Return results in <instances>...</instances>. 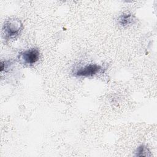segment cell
<instances>
[{
	"mask_svg": "<svg viewBox=\"0 0 157 157\" xmlns=\"http://www.w3.org/2000/svg\"><path fill=\"white\" fill-rule=\"evenodd\" d=\"M39 56L40 52L38 49L31 48L21 53L19 55V58L23 63L32 65L39 60Z\"/></svg>",
	"mask_w": 157,
	"mask_h": 157,
	"instance_id": "2",
	"label": "cell"
},
{
	"mask_svg": "<svg viewBox=\"0 0 157 157\" xmlns=\"http://www.w3.org/2000/svg\"><path fill=\"white\" fill-rule=\"evenodd\" d=\"M136 153V156H149V153L150 151L148 149V148L144 145H141L139 147H138L135 151Z\"/></svg>",
	"mask_w": 157,
	"mask_h": 157,
	"instance_id": "5",
	"label": "cell"
},
{
	"mask_svg": "<svg viewBox=\"0 0 157 157\" xmlns=\"http://www.w3.org/2000/svg\"><path fill=\"white\" fill-rule=\"evenodd\" d=\"M23 25L20 20L15 18L9 19L4 23L3 31L6 39H11L15 37L20 33Z\"/></svg>",
	"mask_w": 157,
	"mask_h": 157,
	"instance_id": "1",
	"label": "cell"
},
{
	"mask_svg": "<svg viewBox=\"0 0 157 157\" xmlns=\"http://www.w3.org/2000/svg\"><path fill=\"white\" fill-rule=\"evenodd\" d=\"M101 70V66L95 64H91L80 67L74 72L76 77H91L97 74Z\"/></svg>",
	"mask_w": 157,
	"mask_h": 157,
	"instance_id": "3",
	"label": "cell"
},
{
	"mask_svg": "<svg viewBox=\"0 0 157 157\" xmlns=\"http://www.w3.org/2000/svg\"><path fill=\"white\" fill-rule=\"evenodd\" d=\"M118 21L120 25L126 27L134 23L136 18L131 13H123L119 17Z\"/></svg>",
	"mask_w": 157,
	"mask_h": 157,
	"instance_id": "4",
	"label": "cell"
}]
</instances>
